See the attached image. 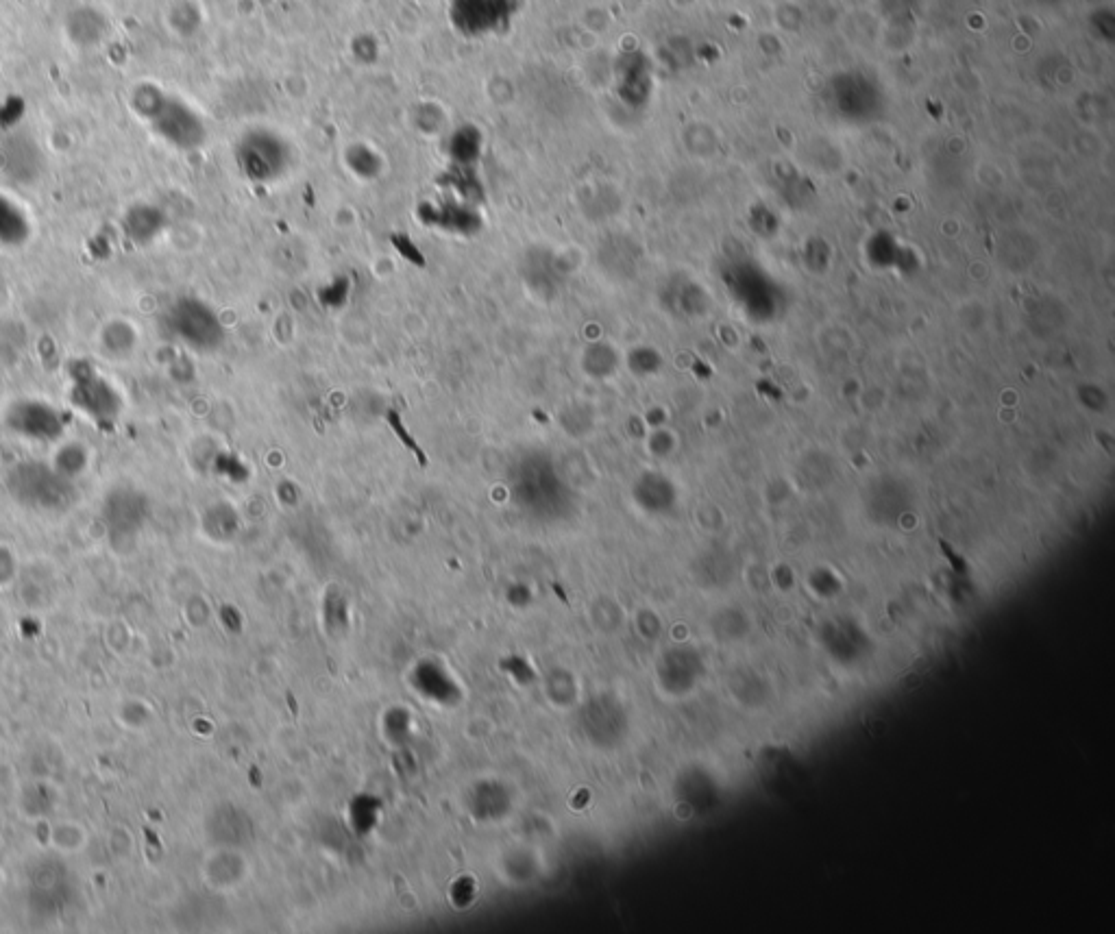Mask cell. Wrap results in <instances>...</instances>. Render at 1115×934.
Listing matches in <instances>:
<instances>
[{
  "label": "cell",
  "instance_id": "7",
  "mask_svg": "<svg viewBox=\"0 0 1115 934\" xmlns=\"http://www.w3.org/2000/svg\"><path fill=\"white\" fill-rule=\"evenodd\" d=\"M5 423L14 434L35 442H57L66 432L64 414L55 405L40 399H20L11 403Z\"/></svg>",
  "mask_w": 1115,
  "mask_h": 934
},
{
  "label": "cell",
  "instance_id": "1",
  "mask_svg": "<svg viewBox=\"0 0 1115 934\" xmlns=\"http://www.w3.org/2000/svg\"><path fill=\"white\" fill-rule=\"evenodd\" d=\"M136 112L151 131L179 151H194L205 142V125L194 109L179 96L168 94L153 83H142L131 96Z\"/></svg>",
  "mask_w": 1115,
  "mask_h": 934
},
{
  "label": "cell",
  "instance_id": "3",
  "mask_svg": "<svg viewBox=\"0 0 1115 934\" xmlns=\"http://www.w3.org/2000/svg\"><path fill=\"white\" fill-rule=\"evenodd\" d=\"M164 331L194 353H214L225 340V327L212 305L196 297H179L162 316Z\"/></svg>",
  "mask_w": 1115,
  "mask_h": 934
},
{
  "label": "cell",
  "instance_id": "13",
  "mask_svg": "<svg viewBox=\"0 0 1115 934\" xmlns=\"http://www.w3.org/2000/svg\"><path fill=\"white\" fill-rule=\"evenodd\" d=\"M88 843V830L77 821H59L51 826V845L59 854H75Z\"/></svg>",
  "mask_w": 1115,
  "mask_h": 934
},
{
  "label": "cell",
  "instance_id": "6",
  "mask_svg": "<svg viewBox=\"0 0 1115 934\" xmlns=\"http://www.w3.org/2000/svg\"><path fill=\"white\" fill-rule=\"evenodd\" d=\"M103 521L114 543H131L149 521V497L131 486L114 488L103 501Z\"/></svg>",
  "mask_w": 1115,
  "mask_h": 934
},
{
  "label": "cell",
  "instance_id": "9",
  "mask_svg": "<svg viewBox=\"0 0 1115 934\" xmlns=\"http://www.w3.org/2000/svg\"><path fill=\"white\" fill-rule=\"evenodd\" d=\"M44 157L38 142L27 133H16L0 144V172L18 183L38 179Z\"/></svg>",
  "mask_w": 1115,
  "mask_h": 934
},
{
  "label": "cell",
  "instance_id": "8",
  "mask_svg": "<svg viewBox=\"0 0 1115 934\" xmlns=\"http://www.w3.org/2000/svg\"><path fill=\"white\" fill-rule=\"evenodd\" d=\"M514 0H451V24L467 38H486L499 33L512 20Z\"/></svg>",
  "mask_w": 1115,
  "mask_h": 934
},
{
  "label": "cell",
  "instance_id": "12",
  "mask_svg": "<svg viewBox=\"0 0 1115 934\" xmlns=\"http://www.w3.org/2000/svg\"><path fill=\"white\" fill-rule=\"evenodd\" d=\"M122 325H125V321L107 323V327L103 329V334H101V349L114 362H120L122 358H127V355H131L133 349H136V344H138L136 329L129 325L125 334H122Z\"/></svg>",
  "mask_w": 1115,
  "mask_h": 934
},
{
  "label": "cell",
  "instance_id": "10",
  "mask_svg": "<svg viewBox=\"0 0 1115 934\" xmlns=\"http://www.w3.org/2000/svg\"><path fill=\"white\" fill-rule=\"evenodd\" d=\"M29 236L31 225L27 214L14 199L0 194V244L3 247H20L29 240Z\"/></svg>",
  "mask_w": 1115,
  "mask_h": 934
},
{
  "label": "cell",
  "instance_id": "5",
  "mask_svg": "<svg viewBox=\"0 0 1115 934\" xmlns=\"http://www.w3.org/2000/svg\"><path fill=\"white\" fill-rule=\"evenodd\" d=\"M236 162L249 181L273 183L284 177L290 168V146L275 131L253 129L240 138Z\"/></svg>",
  "mask_w": 1115,
  "mask_h": 934
},
{
  "label": "cell",
  "instance_id": "11",
  "mask_svg": "<svg viewBox=\"0 0 1115 934\" xmlns=\"http://www.w3.org/2000/svg\"><path fill=\"white\" fill-rule=\"evenodd\" d=\"M159 229H162V218H159L157 210H153V207L138 205L133 207L125 218L127 236L138 244L151 242L159 233Z\"/></svg>",
  "mask_w": 1115,
  "mask_h": 934
},
{
  "label": "cell",
  "instance_id": "2",
  "mask_svg": "<svg viewBox=\"0 0 1115 934\" xmlns=\"http://www.w3.org/2000/svg\"><path fill=\"white\" fill-rule=\"evenodd\" d=\"M5 486L16 503L38 512H61L75 501L72 477L38 460L16 462L7 471Z\"/></svg>",
  "mask_w": 1115,
  "mask_h": 934
},
{
  "label": "cell",
  "instance_id": "4",
  "mask_svg": "<svg viewBox=\"0 0 1115 934\" xmlns=\"http://www.w3.org/2000/svg\"><path fill=\"white\" fill-rule=\"evenodd\" d=\"M68 401L85 419L101 427L114 425L122 412L116 386L94 364L81 360L68 366Z\"/></svg>",
  "mask_w": 1115,
  "mask_h": 934
},
{
  "label": "cell",
  "instance_id": "14",
  "mask_svg": "<svg viewBox=\"0 0 1115 934\" xmlns=\"http://www.w3.org/2000/svg\"><path fill=\"white\" fill-rule=\"evenodd\" d=\"M3 882H5V876H3V869H0V887H3Z\"/></svg>",
  "mask_w": 1115,
  "mask_h": 934
}]
</instances>
